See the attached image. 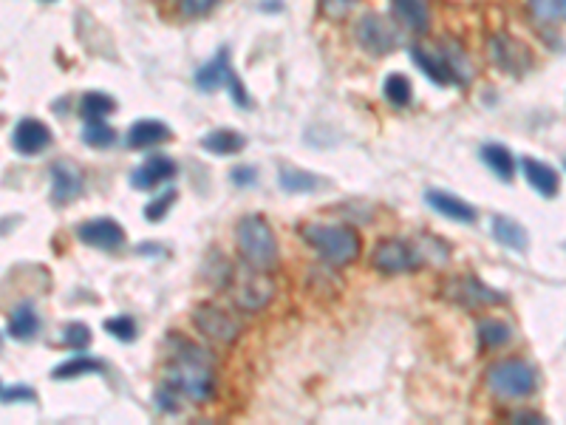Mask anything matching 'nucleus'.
Returning a JSON list of instances; mask_svg holds the SVG:
<instances>
[{
	"instance_id": "f257e3e1",
	"label": "nucleus",
	"mask_w": 566,
	"mask_h": 425,
	"mask_svg": "<svg viewBox=\"0 0 566 425\" xmlns=\"http://www.w3.org/2000/svg\"><path fill=\"white\" fill-rule=\"evenodd\" d=\"M176 352L170 366H168V386L176 395H185L190 400L207 403L213 397L216 388V372H213V357L207 349L196 343L176 340Z\"/></svg>"
},
{
	"instance_id": "f03ea898",
	"label": "nucleus",
	"mask_w": 566,
	"mask_h": 425,
	"mask_svg": "<svg viewBox=\"0 0 566 425\" xmlns=\"http://www.w3.org/2000/svg\"><path fill=\"white\" fill-rule=\"evenodd\" d=\"M303 239L332 266H346L360 256V235L343 225H309L303 227Z\"/></svg>"
},
{
	"instance_id": "7ed1b4c3",
	"label": "nucleus",
	"mask_w": 566,
	"mask_h": 425,
	"mask_svg": "<svg viewBox=\"0 0 566 425\" xmlns=\"http://www.w3.org/2000/svg\"><path fill=\"white\" fill-rule=\"evenodd\" d=\"M238 247H241V253H244V258L252 266H261V270H269V266L278 261V239H275L269 222L261 216L241 218Z\"/></svg>"
},
{
	"instance_id": "20e7f679",
	"label": "nucleus",
	"mask_w": 566,
	"mask_h": 425,
	"mask_svg": "<svg viewBox=\"0 0 566 425\" xmlns=\"http://www.w3.org/2000/svg\"><path fill=\"white\" fill-rule=\"evenodd\" d=\"M538 386V374L524 360H501V364L488 369V388L493 395L515 400V397H529Z\"/></svg>"
},
{
	"instance_id": "39448f33",
	"label": "nucleus",
	"mask_w": 566,
	"mask_h": 425,
	"mask_svg": "<svg viewBox=\"0 0 566 425\" xmlns=\"http://www.w3.org/2000/svg\"><path fill=\"white\" fill-rule=\"evenodd\" d=\"M275 298V281L261 270V266H247L241 270L235 283H233V301L247 309V312H261L269 306V301Z\"/></svg>"
},
{
	"instance_id": "423d86ee",
	"label": "nucleus",
	"mask_w": 566,
	"mask_h": 425,
	"mask_svg": "<svg viewBox=\"0 0 566 425\" xmlns=\"http://www.w3.org/2000/svg\"><path fill=\"white\" fill-rule=\"evenodd\" d=\"M371 264L377 266L385 275H402V273H414L425 264V253L419 247H411L402 239H385L374 256H371Z\"/></svg>"
},
{
	"instance_id": "0eeeda50",
	"label": "nucleus",
	"mask_w": 566,
	"mask_h": 425,
	"mask_svg": "<svg viewBox=\"0 0 566 425\" xmlns=\"http://www.w3.org/2000/svg\"><path fill=\"white\" fill-rule=\"evenodd\" d=\"M193 323H196V329L207 340L224 343V346L238 340V335H241L238 318H233L230 312L216 306V304H201V306L193 309Z\"/></svg>"
},
{
	"instance_id": "6e6552de",
	"label": "nucleus",
	"mask_w": 566,
	"mask_h": 425,
	"mask_svg": "<svg viewBox=\"0 0 566 425\" xmlns=\"http://www.w3.org/2000/svg\"><path fill=\"white\" fill-rule=\"evenodd\" d=\"M445 298L453 304H459L464 309H479V306H493V304H504V295L496 292L488 283H481L473 275H462V278H450L445 283Z\"/></svg>"
},
{
	"instance_id": "1a4fd4ad",
	"label": "nucleus",
	"mask_w": 566,
	"mask_h": 425,
	"mask_svg": "<svg viewBox=\"0 0 566 425\" xmlns=\"http://www.w3.org/2000/svg\"><path fill=\"white\" fill-rule=\"evenodd\" d=\"M354 35L368 54H388L397 45V31L380 14H363Z\"/></svg>"
},
{
	"instance_id": "9d476101",
	"label": "nucleus",
	"mask_w": 566,
	"mask_h": 425,
	"mask_svg": "<svg viewBox=\"0 0 566 425\" xmlns=\"http://www.w3.org/2000/svg\"><path fill=\"white\" fill-rule=\"evenodd\" d=\"M77 235H79V241H83V244L96 247V249H105V253H111V249H119L125 244V230L113 222V218H94V222L79 225Z\"/></svg>"
},
{
	"instance_id": "9b49d317",
	"label": "nucleus",
	"mask_w": 566,
	"mask_h": 425,
	"mask_svg": "<svg viewBox=\"0 0 566 425\" xmlns=\"http://www.w3.org/2000/svg\"><path fill=\"white\" fill-rule=\"evenodd\" d=\"M48 142H52V131L45 128V122L26 117V119H21L18 125H14L12 145H14V151H18L21 156L43 153L48 148Z\"/></svg>"
},
{
	"instance_id": "f8f14e48",
	"label": "nucleus",
	"mask_w": 566,
	"mask_h": 425,
	"mask_svg": "<svg viewBox=\"0 0 566 425\" xmlns=\"http://www.w3.org/2000/svg\"><path fill=\"white\" fill-rule=\"evenodd\" d=\"M490 52H493L496 66L504 69V71H510V74H524L527 66L532 62V57H529V52H527V45L519 43L515 37H507V35L493 37Z\"/></svg>"
},
{
	"instance_id": "ddd939ff",
	"label": "nucleus",
	"mask_w": 566,
	"mask_h": 425,
	"mask_svg": "<svg viewBox=\"0 0 566 425\" xmlns=\"http://www.w3.org/2000/svg\"><path fill=\"white\" fill-rule=\"evenodd\" d=\"M79 193H83V176L71 162H57L52 165V201L54 204H71Z\"/></svg>"
},
{
	"instance_id": "4468645a",
	"label": "nucleus",
	"mask_w": 566,
	"mask_h": 425,
	"mask_svg": "<svg viewBox=\"0 0 566 425\" xmlns=\"http://www.w3.org/2000/svg\"><path fill=\"white\" fill-rule=\"evenodd\" d=\"M173 176H176V162L168 159V156H153V159H148L134 170L131 184L136 187V191H153L156 184L168 182Z\"/></svg>"
},
{
	"instance_id": "2eb2a0df",
	"label": "nucleus",
	"mask_w": 566,
	"mask_h": 425,
	"mask_svg": "<svg viewBox=\"0 0 566 425\" xmlns=\"http://www.w3.org/2000/svg\"><path fill=\"white\" fill-rule=\"evenodd\" d=\"M411 57H414V66L422 71L431 83H436V86L456 83V74H453V69H450L447 54H433V52L419 49V45H416V49L411 52Z\"/></svg>"
},
{
	"instance_id": "dca6fc26",
	"label": "nucleus",
	"mask_w": 566,
	"mask_h": 425,
	"mask_svg": "<svg viewBox=\"0 0 566 425\" xmlns=\"http://www.w3.org/2000/svg\"><path fill=\"white\" fill-rule=\"evenodd\" d=\"M425 201L431 204L436 213H442L445 218H450V222H464V225H473L476 222V210L467 201H462L459 196H453V193L428 191L425 193Z\"/></svg>"
},
{
	"instance_id": "f3484780",
	"label": "nucleus",
	"mask_w": 566,
	"mask_h": 425,
	"mask_svg": "<svg viewBox=\"0 0 566 425\" xmlns=\"http://www.w3.org/2000/svg\"><path fill=\"white\" fill-rule=\"evenodd\" d=\"M233 74H235V71L230 69V52L221 49L213 60L207 62L204 69H199V74H196V86H199L201 91H218V88H224L226 83H230Z\"/></svg>"
},
{
	"instance_id": "a211bd4d",
	"label": "nucleus",
	"mask_w": 566,
	"mask_h": 425,
	"mask_svg": "<svg viewBox=\"0 0 566 425\" xmlns=\"http://www.w3.org/2000/svg\"><path fill=\"white\" fill-rule=\"evenodd\" d=\"M391 14L411 31H428L431 26L428 0H391Z\"/></svg>"
},
{
	"instance_id": "6ab92c4d",
	"label": "nucleus",
	"mask_w": 566,
	"mask_h": 425,
	"mask_svg": "<svg viewBox=\"0 0 566 425\" xmlns=\"http://www.w3.org/2000/svg\"><path fill=\"white\" fill-rule=\"evenodd\" d=\"M170 136V128L165 122L159 119H139L131 125V131H127V145L136 148V151H144V148H153V145H161Z\"/></svg>"
},
{
	"instance_id": "aec40b11",
	"label": "nucleus",
	"mask_w": 566,
	"mask_h": 425,
	"mask_svg": "<svg viewBox=\"0 0 566 425\" xmlns=\"http://www.w3.org/2000/svg\"><path fill=\"white\" fill-rule=\"evenodd\" d=\"M524 176H527L532 191H538L544 199H553L558 193V187H561L558 173L549 165L538 162V159H524Z\"/></svg>"
},
{
	"instance_id": "412c9836",
	"label": "nucleus",
	"mask_w": 566,
	"mask_h": 425,
	"mask_svg": "<svg viewBox=\"0 0 566 425\" xmlns=\"http://www.w3.org/2000/svg\"><path fill=\"white\" fill-rule=\"evenodd\" d=\"M481 159H484V165H488L501 182H513V176H515V159H513L510 148L498 145V142H490V145L481 148Z\"/></svg>"
},
{
	"instance_id": "4be33fe9",
	"label": "nucleus",
	"mask_w": 566,
	"mask_h": 425,
	"mask_svg": "<svg viewBox=\"0 0 566 425\" xmlns=\"http://www.w3.org/2000/svg\"><path fill=\"white\" fill-rule=\"evenodd\" d=\"M493 235H496V241H501L504 247L515 249V253H524L527 244H529L527 230L519 222H515V218H507V216H498L496 222H493Z\"/></svg>"
},
{
	"instance_id": "5701e85b",
	"label": "nucleus",
	"mask_w": 566,
	"mask_h": 425,
	"mask_svg": "<svg viewBox=\"0 0 566 425\" xmlns=\"http://www.w3.org/2000/svg\"><path fill=\"white\" fill-rule=\"evenodd\" d=\"M37 332H40V318H37L35 306L21 304L9 318V335L14 340H31V338H37Z\"/></svg>"
},
{
	"instance_id": "b1692460",
	"label": "nucleus",
	"mask_w": 566,
	"mask_h": 425,
	"mask_svg": "<svg viewBox=\"0 0 566 425\" xmlns=\"http://www.w3.org/2000/svg\"><path fill=\"white\" fill-rule=\"evenodd\" d=\"M201 145H204V151H209V153L233 156V153H238L241 148L247 145V139L241 136V134H235V131L218 128V131H213V134H207V136L201 139Z\"/></svg>"
},
{
	"instance_id": "393cba45",
	"label": "nucleus",
	"mask_w": 566,
	"mask_h": 425,
	"mask_svg": "<svg viewBox=\"0 0 566 425\" xmlns=\"http://www.w3.org/2000/svg\"><path fill=\"white\" fill-rule=\"evenodd\" d=\"M113 111H117V100H113L111 94L88 91V94H83V100H79V114L86 119H105Z\"/></svg>"
},
{
	"instance_id": "a878e982",
	"label": "nucleus",
	"mask_w": 566,
	"mask_h": 425,
	"mask_svg": "<svg viewBox=\"0 0 566 425\" xmlns=\"http://www.w3.org/2000/svg\"><path fill=\"white\" fill-rule=\"evenodd\" d=\"M94 372H103L100 360H94L88 355H77V357L66 360V364H60L52 374H54V380H71V377H83V374H94Z\"/></svg>"
},
{
	"instance_id": "bb28decb",
	"label": "nucleus",
	"mask_w": 566,
	"mask_h": 425,
	"mask_svg": "<svg viewBox=\"0 0 566 425\" xmlns=\"http://www.w3.org/2000/svg\"><path fill=\"white\" fill-rule=\"evenodd\" d=\"M529 12L541 23H566V0H529Z\"/></svg>"
},
{
	"instance_id": "cd10ccee",
	"label": "nucleus",
	"mask_w": 566,
	"mask_h": 425,
	"mask_svg": "<svg viewBox=\"0 0 566 425\" xmlns=\"http://www.w3.org/2000/svg\"><path fill=\"white\" fill-rule=\"evenodd\" d=\"M281 187L286 193H306V191H317L320 179L312 176V173L306 170H281Z\"/></svg>"
},
{
	"instance_id": "c85d7f7f",
	"label": "nucleus",
	"mask_w": 566,
	"mask_h": 425,
	"mask_svg": "<svg viewBox=\"0 0 566 425\" xmlns=\"http://www.w3.org/2000/svg\"><path fill=\"white\" fill-rule=\"evenodd\" d=\"M385 100L397 105V108H406L414 97V91H411V83H408V77L406 74H391L385 80Z\"/></svg>"
},
{
	"instance_id": "c756f323",
	"label": "nucleus",
	"mask_w": 566,
	"mask_h": 425,
	"mask_svg": "<svg viewBox=\"0 0 566 425\" xmlns=\"http://www.w3.org/2000/svg\"><path fill=\"white\" fill-rule=\"evenodd\" d=\"M117 139V131L111 128L105 119H88V125L83 128V142L91 148H108Z\"/></svg>"
},
{
	"instance_id": "7c9ffc66",
	"label": "nucleus",
	"mask_w": 566,
	"mask_h": 425,
	"mask_svg": "<svg viewBox=\"0 0 566 425\" xmlns=\"http://www.w3.org/2000/svg\"><path fill=\"white\" fill-rule=\"evenodd\" d=\"M479 338L488 349H496V346H504L513 338V329L504 321H481L479 323Z\"/></svg>"
},
{
	"instance_id": "2f4dec72",
	"label": "nucleus",
	"mask_w": 566,
	"mask_h": 425,
	"mask_svg": "<svg viewBox=\"0 0 566 425\" xmlns=\"http://www.w3.org/2000/svg\"><path fill=\"white\" fill-rule=\"evenodd\" d=\"M105 329H108V332H111L113 338H117V340H125V343L136 340V321L127 318V315H117V318L105 321Z\"/></svg>"
},
{
	"instance_id": "473e14b6",
	"label": "nucleus",
	"mask_w": 566,
	"mask_h": 425,
	"mask_svg": "<svg viewBox=\"0 0 566 425\" xmlns=\"http://www.w3.org/2000/svg\"><path fill=\"white\" fill-rule=\"evenodd\" d=\"M176 201V191H165V193H159L148 208H144V218L148 222H161L165 218V213L170 210V204Z\"/></svg>"
},
{
	"instance_id": "72a5a7b5",
	"label": "nucleus",
	"mask_w": 566,
	"mask_h": 425,
	"mask_svg": "<svg viewBox=\"0 0 566 425\" xmlns=\"http://www.w3.org/2000/svg\"><path fill=\"white\" fill-rule=\"evenodd\" d=\"M62 340H66L71 349H86V346L91 343V329L86 323H69L66 326V335H62Z\"/></svg>"
},
{
	"instance_id": "f704fd0d",
	"label": "nucleus",
	"mask_w": 566,
	"mask_h": 425,
	"mask_svg": "<svg viewBox=\"0 0 566 425\" xmlns=\"http://www.w3.org/2000/svg\"><path fill=\"white\" fill-rule=\"evenodd\" d=\"M354 6H357V0H320V12L332 20H343Z\"/></svg>"
},
{
	"instance_id": "c9c22d12",
	"label": "nucleus",
	"mask_w": 566,
	"mask_h": 425,
	"mask_svg": "<svg viewBox=\"0 0 566 425\" xmlns=\"http://www.w3.org/2000/svg\"><path fill=\"white\" fill-rule=\"evenodd\" d=\"M216 4L218 0H179V14H185V18H201Z\"/></svg>"
},
{
	"instance_id": "e433bc0d",
	"label": "nucleus",
	"mask_w": 566,
	"mask_h": 425,
	"mask_svg": "<svg viewBox=\"0 0 566 425\" xmlns=\"http://www.w3.org/2000/svg\"><path fill=\"white\" fill-rule=\"evenodd\" d=\"M21 400H35V391L29 386H12L4 391V403H21Z\"/></svg>"
},
{
	"instance_id": "4c0bfd02",
	"label": "nucleus",
	"mask_w": 566,
	"mask_h": 425,
	"mask_svg": "<svg viewBox=\"0 0 566 425\" xmlns=\"http://www.w3.org/2000/svg\"><path fill=\"white\" fill-rule=\"evenodd\" d=\"M233 182H235L238 187L252 184V182H255V170H252V168H235V170H233Z\"/></svg>"
},
{
	"instance_id": "58836bf2",
	"label": "nucleus",
	"mask_w": 566,
	"mask_h": 425,
	"mask_svg": "<svg viewBox=\"0 0 566 425\" xmlns=\"http://www.w3.org/2000/svg\"><path fill=\"white\" fill-rule=\"evenodd\" d=\"M544 422V417L541 414H529V412H524V414H513V422Z\"/></svg>"
},
{
	"instance_id": "ea45409f",
	"label": "nucleus",
	"mask_w": 566,
	"mask_h": 425,
	"mask_svg": "<svg viewBox=\"0 0 566 425\" xmlns=\"http://www.w3.org/2000/svg\"><path fill=\"white\" fill-rule=\"evenodd\" d=\"M563 168H566V165H563Z\"/></svg>"
}]
</instances>
